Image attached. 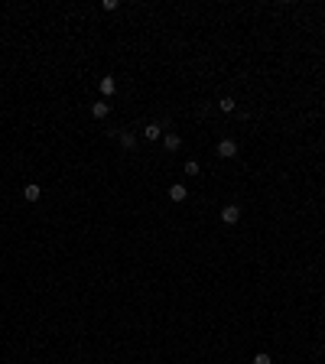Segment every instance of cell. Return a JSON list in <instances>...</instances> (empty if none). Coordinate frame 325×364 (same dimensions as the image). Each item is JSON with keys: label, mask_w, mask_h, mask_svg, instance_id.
<instances>
[{"label": "cell", "mask_w": 325, "mask_h": 364, "mask_svg": "<svg viewBox=\"0 0 325 364\" xmlns=\"http://www.w3.org/2000/svg\"><path fill=\"white\" fill-rule=\"evenodd\" d=\"M117 7H121L117 0H104V3H101V10H108V13H111V10H117Z\"/></svg>", "instance_id": "4fadbf2b"}, {"label": "cell", "mask_w": 325, "mask_h": 364, "mask_svg": "<svg viewBox=\"0 0 325 364\" xmlns=\"http://www.w3.org/2000/svg\"><path fill=\"white\" fill-rule=\"evenodd\" d=\"M143 137H147V140H160L162 137V124H147V127H143Z\"/></svg>", "instance_id": "ba28073f"}, {"label": "cell", "mask_w": 325, "mask_h": 364, "mask_svg": "<svg viewBox=\"0 0 325 364\" xmlns=\"http://www.w3.org/2000/svg\"><path fill=\"white\" fill-rule=\"evenodd\" d=\"M98 88H101V94H104V98H111V94L117 91V81L108 75V78H101V85H98Z\"/></svg>", "instance_id": "52a82bcc"}, {"label": "cell", "mask_w": 325, "mask_h": 364, "mask_svg": "<svg viewBox=\"0 0 325 364\" xmlns=\"http://www.w3.org/2000/svg\"><path fill=\"white\" fill-rule=\"evenodd\" d=\"M218 108L225 111V114H231V111L238 108V104H234V98H221V101H218Z\"/></svg>", "instance_id": "8fae6325"}, {"label": "cell", "mask_w": 325, "mask_h": 364, "mask_svg": "<svg viewBox=\"0 0 325 364\" xmlns=\"http://www.w3.org/2000/svg\"><path fill=\"white\" fill-rule=\"evenodd\" d=\"M111 114V104L108 101H94L91 104V117H98V121H104V117Z\"/></svg>", "instance_id": "3957f363"}, {"label": "cell", "mask_w": 325, "mask_h": 364, "mask_svg": "<svg viewBox=\"0 0 325 364\" xmlns=\"http://www.w3.org/2000/svg\"><path fill=\"white\" fill-rule=\"evenodd\" d=\"M221 221H225V225H238L241 221V205H225V208H221Z\"/></svg>", "instance_id": "7a4b0ae2"}, {"label": "cell", "mask_w": 325, "mask_h": 364, "mask_svg": "<svg viewBox=\"0 0 325 364\" xmlns=\"http://www.w3.org/2000/svg\"><path fill=\"white\" fill-rule=\"evenodd\" d=\"M117 140H121V147H124V150H133V147H137V137H133V133H130V130H124V133H117Z\"/></svg>", "instance_id": "9c48e42d"}, {"label": "cell", "mask_w": 325, "mask_h": 364, "mask_svg": "<svg viewBox=\"0 0 325 364\" xmlns=\"http://www.w3.org/2000/svg\"><path fill=\"white\" fill-rule=\"evenodd\" d=\"M162 147L169 150V153H176V150L182 147V140H179V133H166V137H162Z\"/></svg>", "instance_id": "5b68a950"}, {"label": "cell", "mask_w": 325, "mask_h": 364, "mask_svg": "<svg viewBox=\"0 0 325 364\" xmlns=\"http://www.w3.org/2000/svg\"><path fill=\"white\" fill-rule=\"evenodd\" d=\"M23 199H26V202H39V199H42V189H39L36 182H30V186L23 189Z\"/></svg>", "instance_id": "8992f818"}, {"label": "cell", "mask_w": 325, "mask_h": 364, "mask_svg": "<svg viewBox=\"0 0 325 364\" xmlns=\"http://www.w3.org/2000/svg\"><path fill=\"white\" fill-rule=\"evenodd\" d=\"M254 364H273V361H270V355H267V351H260V355H254Z\"/></svg>", "instance_id": "7c38bea8"}, {"label": "cell", "mask_w": 325, "mask_h": 364, "mask_svg": "<svg viewBox=\"0 0 325 364\" xmlns=\"http://www.w3.org/2000/svg\"><path fill=\"white\" fill-rule=\"evenodd\" d=\"M169 199L172 202H186L189 199V189L182 186V182H176V186H169Z\"/></svg>", "instance_id": "277c9868"}, {"label": "cell", "mask_w": 325, "mask_h": 364, "mask_svg": "<svg viewBox=\"0 0 325 364\" xmlns=\"http://www.w3.org/2000/svg\"><path fill=\"white\" fill-rule=\"evenodd\" d=\"M182 169H186V176H199V172H202V166L195 163V160H186V166H182Z\"/></svg>", "instance_id": "30bf717a"}, {"label": "cell", "mask_w": 325, "mask_h": 364, "mask_svg": "<svg viewBox=\"0 0 325 364\" xmlns=\"http://www.w3.org/2000/svg\"><path fill=\"white\" fill-rule=\"evenodd\" d=\"M238 150H241V147H238V140H221L215 153L221 156V160H234V156H238Z\"/></svg>", "instance_id": "6da1fadb"}]
</instances>
